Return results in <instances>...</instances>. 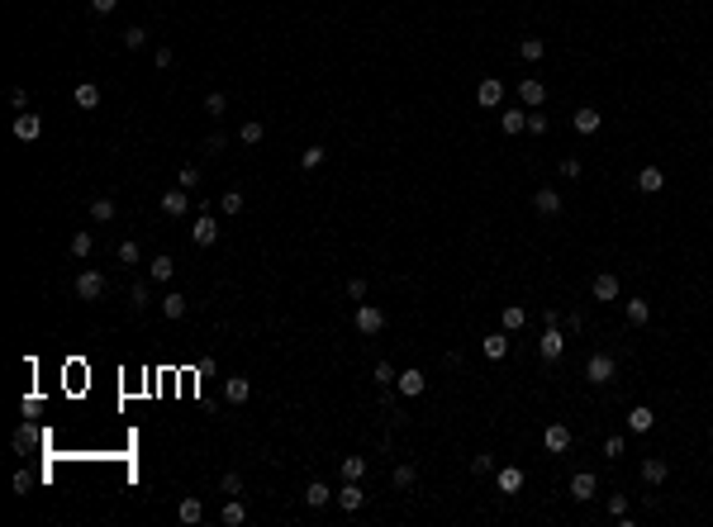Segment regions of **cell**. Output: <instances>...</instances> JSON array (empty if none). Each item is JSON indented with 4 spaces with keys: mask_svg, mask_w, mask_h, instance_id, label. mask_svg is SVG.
Listing matches in <instances>:
<instances>
[{
    "mask_svg": "<svg viewBox=\"0 0 713 527\" xmlns=\"http://www.w3.org/2000/svg\"><path fill=\"white\" fill-rule=\"evenodd\" d=\"M613 375H618V361H613L608 352H595V356L585 361V380H590V385H608Z\"/></svg>",
    "mask_w": 713,
    "mask_h": 527,
    "instance_id": "6da1fadb",
    "label": "cell"
},
{
    "mask_svg": "<svg viewBox=\"0 0 713 527\" xmlns=\"http://www.w3.org/2000/svg\"><path fill=\"white\" fill-rule=\"evenodd\" d=\"M352 323H357L362 338H376V333L385 328V309H376V304H357V318H352Z\"/></svg>",
    "mask_w": 713,
    "mask_h": 527,
    "instance_id": "7a4b0ae2",
    "label": "cell"
},
{
    "mask_svg": "<svg viewBox=\"0 0 713 527\" xmlns=\"http://www.w3.org/2000/svg\"><path fill=\"white\" fill-rule=\"evenodd\" d=\"M595 494H599V475H595V471H576V475H571V499H576V503H590Z\"/></svg>",
    "mask_w": 713,
    "mask_h": 527,
    "instance_id": "3957f363",
    "label": "cell"
},
{
    "mask_svg": "<svg viewBox=\"0 0 713 527\" xmlns=\"http://www.w3.org/2000/svg\"><path fill=\"white\" fill-rule=\"evenodd\" d=\"M395 390H399L404 399H419L423 390H428V375H423V370H414V366L399 370V375H395Z\"/></svg>",
    "mask_w": 713,
    "mask_h": 527,
    "instance_id": "277c9868",
    "label": "cell"
},
{
    "mask_svg": "<svg viewBox=\"0 0 713 527\" xmlns=\"http://www.w3.org/2000/svg\"><path fill=\"white\" fill-rule=\"evenodd\" d=\"M500 100H504V81L485 77L480 86H475V105H480V109H500Z\"/></svg>",
    "mask_w": 713,
    "mask_h": 527,
    "instance_id": "5b68a950",
    "label": "cell"
},
{
    "mask_svg": "<svg viewBox=\"0 0 713 527\" xmlns=\"http://www.w3.org/2000/svg\"><path fill=\"white\" fill-rule=\"evenodd\" d=\"M162 214H167V219H181V214H190V195H185L181 185H176V190H162Z\"/></svg>",
    "mask_w": 713,
    "mask_h": 527,
    "instance_id": "8992f818",
    "label": "cell"
},
{
    "mask_svg": "<svg viewBox=\"0 0 713 527\" xmlns=\"http://www.w3.org/2000/svg\"><path fill=\"white\" fill-rule=\"evenodd\" d=\"M105 294V276L100 271H81L77 276V299H100Z\"/></svg>",
    "mask_w": 713,
    "mask_h": 527,
    "instance_id": "52a82bcc",
    "label": "cell"
},
{
    "mask_svg": "<svg viewBox=\"0 0 713 527\" xmlns=\"http://www.w3.org/2000/svg\"><path fill=\"white\" fill-rule=\"evenodd\" d=\"M542 100H547V86H542V81H537V77H523V81H519V105L537 109V105H542Z\"/></svg>",
    "mask_w": 713,
    "mask_h": 527,
    "instance_id": "ba28073f",
    "label": "cell"
},
{
    "mask_svg": "<svg viewBox=\"0 0 713 527\" xmlns=\"http://www.w3.org/2000/svg\"><path fill=\"white\" fill-rule=\"evenodd\" d=\"M542 447L556 451V456H561V451H571V427H566V423H552V427L542 432Z\"/></svg>",
    "mask_w": 713,
    "mask_h": 527,
    "instance_id": "9c48e42d",
    "label": "cell"
},
{
    "mask_svg": "<svg viewBox=\"0 0 713 527\" xmlns=\"http://www.w3.org/2000/svg\"><path fill=\"white\" fill-rule=\"evenodd\" d=\"M190 237H195L200 247H210V242H219V223H214V214H200V219L190 223Z\"/></svg>",
    "mask_w": 713,
    "mask_h": 527,
    "instance_id": "30bf717a",
    "label": "cell"
},
{
    "mask_svg": "<svg viewBox=\"0 0 713 527\" xmlns=\"http://www.w3.org/2000/svg\"><path fill=\"white\" fill-rule=\"evenodd\" d=\"M532 210H537V214H547V219H552V214H561V190L542 185V190L532 195Z\"/></svg>",
    "mask_w": 713,
    "mask_h": 527,
    "instance_id": "8fae6325",
    "label": "cell"
},
{
    "mask_svg": "<svg viewBox=\"0 0 713 527\" xmlns=\"http://www.w3.org/2000/svg\"><path fill=\"white\" fill-rule=\"evenodd\" d=\"M247 395H252V380H247V375H229V380H224V399H229V404H247Z\"/></svg>",
    "mask_w": 713,
    "mask_h": 527,
    "instance_id": "7c38bea8",
    "label": "cell"
},
{
    "mask_svg": "<svg viewBox=\"0 0 713 527\" xmlns=\"http://www.w3.org/2000/svg\"><path fill=\"white\" fill-rule=\"evenodd\" d=\"M362 503H367V489H362L357 480H347L343 489H338V508H347V513H357Z\"/></svg>",
    "mask_w": 713,
    "mask_h": 527,
    "instance_id": "4fadbf2b",
    "label": "cell"
},
{
    "mask_svg": "<svg viewBox=\"0 0 713 527\" xmlns=\"http://www.w3.org/2000/svg\"><path fill=\"white\" fill-rule=\"evenodd\" d=\"M38 133H43V119L38 114H15V138L20 143H33Z\"/></svg>",
    "mask_w": 713,
    "mask_h": 527,
    "instance_id": "5bb4252c",
    "label": "cell"
},
{
    "mask_svg": "<svg viewBox=\"0 0 713 527\" xmlns=\"http://www.w3.org/2000/svg\"><path fill=\"white\" fill-rule=\"evenodd\" d=\"M590 294H595L599 304H613V299H618V276H608V271H604V276H595Z\"/></svg>",
    "mask_w": 713,
    "mask_h": 527,
    "instance_id": "9a60e30c",
    "label": "cell"
},
{
    "mask_svg": "<svg viewBox=\"0 0 713 527\" xmlns=\"http://www.w3.org/2000/svg\"><path fill=\"white\" fill-rule=\"evenodd\" d=\"M537 352H542V361H556V356L566 352V338H561V328H547V333H542V343H537Z\"/></svg>",
    "mask_w": 713,
    "mask_h": 527,
    "instance_id": "2e32d148",
    "label": "cell"
},
{
    "mask_svg": "<svg viewBox=\"0 0 713 527\" xmlns=\"http://www.w3.org/2000/svg\"><path fill=\"white\" fill-rule=\"evenodd\" d=\"M661 185H666V171H661V166H642V171H637V190H642V195H657Z\"/></svg>",
    "mask_w": 713,
    "mask_h": 527,
    "instance_id": "e0dca14e",
    "label": "cell"
},
{
    "mask_svg": "<svg viewBox=\"0 0 713 527\" xmlns=\"http://www.w3.org/2000/svg\"><path fill=\"white\" fill-rule=\"evenodd\" d=\"M652 427H657V414H652L647 404L628 409V432H652Z\"/></svg>",
    "mask_w": 713,
    "mask_h": 527,
    "instance_id": "ac0fdd59",
    "label": "cell"
},
{
    "mask_svg": "<svg viewBox=\"0 0 713 527\" xmlns=\"http://www.w3.org/2000/svg\"><path fill=\"white\" fill-rule=\"evenodd\" d=\"M500 129H504V133H523V129H528V114H523V105L500 109Z\"/></svg>",
    "mask_w": 713,
    "mask_h": 527,
    "instance_id": "d6986e66",
    "label": "cell"
},
{
    "mask_svg": "<svg viewBox=\"0 0 713 527\" xmlns=\"http://www.w3.org/2000/svg\"><path fill=\"white\" fill-rule=\"evenodd\" d=\"M176 518H181L185 527H195L200 518H205V503L195 499V494H185V499H181V508H176Z\"/></svg>",
    "mask_w": 713,
    "mask_h": 527,
    "instance_id": "ffe728a7",
    "label": "cell"
},
{
    "mask_svg": "<svg viewBox=\"0 0 713 527\" xmlns=\"http://www.w3.org/2000/svg\"><path fill=\"white\" fill-rule=\"evenodd\" d=\"M500 323H504V333H519V328L528 323V309H523V304H504Z\"/></svg>",
    "mask_w": 713,
    "mask_h": 527,
    "instance_id": "44dd1931",
    "label": "cell"
},
{
    "mask_svg": "<svg viewBox=\"0 0 713 527\" xmlns=\"http://www.w3.org/2000/svg\"><path fill=\"white\" fill-rule=\"evenodd\" d=\"M571 124H576V133H585V138H590V133H599V109H590V105L576 109V119H571Z\"/></svg>",
    "mask_w": 713,
    "mask_h": 527,
    "instance_id": "7402d4cb",
    "label": "cell"
},
{
    "mask_svg": "<svg viewBox=\"0 0 713 527\" xmlns=\"http://www.w3.org/2000/svg\"><path fill=\"white\" fill-rule=\"evenodd\" d=\"M328 499H333V489H328L323 480H309V485H305V503H309V508H323Z\"/></svg>",
    "mask_w": 713,
    "mask_h": 527,
    "instance_id": "603a6c76",
    "label": "cell"
},
{
    "mask_svg": "<svg viewBox=\"0 0 713 527\" xmlns=\"http://www.w3.org/2000/svg\"><path fill=\"white\" fill-rule=\"evenodd\" d=\"M219 523H224V527H243V523H247V508H243L238 499H229L224 508H219Z\"/></svg>",
    "mask_w": 713,
    "mask_h": 527,
    "instance_id": "cb8c5ba5",
    "label": "cell"
},
{
    "mask_svg": "<svg viewBox=\"0 0 713 527\" xmlns=\"http://www.w3.org/2000/svg\"><path fill=\"white\" fill-rule=\"evenodd\" d=\"M148 276H153V281H171V276H176V262H171L167 252H158V257L148 262Z\"/></svg>",
    "mask_w": 713,
    "mask_h": 527,
    "instance_id": "d4e9b609",
    "label": "cell"
},
{
    "mask_svg": "<svg viewBox=\"0 0 713 527\" xmlns=\"http://www.w3.org/2000/svg\"><path fill=\"white\" fill-rule=\"evenodd\" d=\"M666 475H670V466H666L661 456H647V461H642V480H647V485H661Z\"/></svg>",
    "mask_w": 713,
    "mask_h": 527,
    "instance_id": "484cf974",
    "label": "cell"
},
{
    "mask_svg": "<svg viewBox=\"0 0 713 527\" xmlns=\"http://www.w3.org/2000/svg\"><path fill=\"white\" fill-rule=\"evenodd\" d=\"M262 138H266V124H262V119H247V124L238 129V143H247V148H257Z\"/></svg>",
    "mask_w": 713,
    "mask_h": 527,
    "instance_id": "4316f807",
    "label": "cell"
},
{
    "mask_svg": "<svg viewBox=\"0 0 713 527\" xmlns=\"http://www.w3.org/2000/svg\"><path fill=\"white\" fill-rule=\"evenodd\" d=\"M623 314H628V323H633V328H642V323L652 318V304H647V299H628V304H623Z\"/></svg>",
    "mask_w": 713,
    "mask_h": 527,
    "instance_id": "83f0119b",
    "label": "cell"
},
{
    "mask_svg": "<svg viewBox=\"0 0 713 527\" xmlns=\"http://www.w3.org/2000/svg\"><path fill=\"white\" fill-rule=\"evenodd\" d=\"M485 356H490V361H504V356H509V333H490V338H485Z\"/></svg>",
    "mask_w": 713,
    "mask_h": 527,
    "instance_id": "f1b7e54d",
    "label": "cell"
},
{
    "mask_svg": "<svg viewBox=\"0 0 713 527\" xmlns=\"http://www.w3.org/2000/svg\"><path fill=\"white\" fill-rule=\"evenodd\" d=\"M114 214H119V210H114V200H109V195H95V200H91V219H95V223H109Z\"/></svg>",
    "mask_w": 713,
    "mask_h": 527,
    "instance_id": "f546056e",
    "label": "cell"
},
{
    "mask_svg": "<svg viewBox=\"0 0 713 527\" xmlns=\"http://www.w3.org/2000/svg\"><path fill=\"white\" fill-rule=\"evenodd\" d=\"M500 489H504V494H519V489H523V471H519V466H504V471H500Z\"/></svg>",
    "mask_w": 713,
    "mask_h": 527,
    "instance_id": "4dcf8cb0",
    "label": "cell"
},
{
    "mask_svg": "<svg viewBox=\"0 0 713 527\" xmlns=\"http://www.w3.org/2000/svg\"><path fill=\"white\" fill-rule=\"evenodd\" d=\"M542 53H547L542 38H519V57H523V62H542Z\"/></svg>",
    "mask_w": 713,
    "mask_h": 527,
    "instance_id": "1f68e13d",
    "label": "cell"
},
{
    "mask_svg": "<svg viewBox=\"0 0 713 527\" xmlns=\"http://www.w3.org/2000/svg\"><path fill=\"white\" fill-rule=\"evenodd\" d=\"M77 105H81V109H95V105H100V86L81 81V86H77Z\"/></svg>",
    "mask_w": 713,
    "mask_h": 527,
    "instance_id": "d6a6232c",
    "label": "cell"
},
{
    "mask_svg": "<svg viewBox=\"0 0 713 527\" xmlns=\"http://www.w3.org/2000/svg\"><path fill=\"white\" fill-rule=\"evenodd\" d=\"M185 309H190V304L181 299V290H171L167 299H162V314H167V318H185Z\"/></svg>",
    "mask_w": 713,
    "mask_h": 527,
    "instance_id": "836d02e7",
    "label": "cell"
},
{
    "mask_svg": "<svg viewBox=\"0 0 713 527\" xmlns=\"http://www.w3.org/2000/svg\"><path fill=\"white\" fill-rule=\"evenodd\" d=\"M91 252H95V237L86 233V228H81V233H72V257H91Z\"/></svg>",
    "mask_w": 713,
    "mask_h": 527,
    "instance_id": "e575fe53",
    "label": "cell"
},
{
    "mask_svg": "<svg viewBox=\"0 0 713 527\" xmlns=\"http://www.w3.org/2000/svg\"><path fill=\"white\" fill-rule=\"evenodd\" d=\"M395 375L399 370L390 366V361H376V366H371V380H376V385H395Z\"/></svg>",
    "mask_w": 713,
    "mask_h": 527,
    "instance_id": "d590c367",
    "label": "cell"
},
{
    "mask_svg": "<svg viewBox=\"0 0 713 527\" xmlns=\"http://www.w3.org/2000/svg\"><path fill=\"white\" fill-rule=\"evenodd\" d=\"M143 43H148V33H143V24L124 29V48H129V53H143Z\"/></svg>",
    "mask_w": 713,
    "mask_h": 527,
    "instance_id": "8d00e7d4",
    "label": "cell"
},
{
    "mask_svg": "<svg viewBox=\"0 0 713 527\" xmlns=\"http://www.w3.org/2000/svg\"><path fill=\"white\" fill-rule=\"evenodd\" d=\"M219 210H224V214H243V190H224V195H219Z\"/></svg>",
    "mask_w": 713,
    "mask_h": 527,
    "instance_id": "74e56055",
    "label": "cell"
},
{
    "mask_svg": "<svg viewBox=\"0 0 713 527\" xmlns=\"http://www.w3.org/2000/svg\"><path fill=\"white\" fill-rule=\"evenodd\" d=\"M367 475V456H347L343 461V480H362Z\"/></svg>",
    "mask_w": 713,
    "mask_h": 527,
    "instance_id": "f35d334b",
    "label": "cell"
},
{
    "mask_svg": "<svg viewBox=\"0 0 713 527\" xmlns=\"http://www.w3.org/2000/svg\"><path fill=\"white\" fill-rule=\"evenodd\" d=\"M224 109H229V95H224V91H210V95H205V114H214V119H219Z\"/></svg>",
    "mask_w": 713,
    "mask_h": 527,
    "instance_id": "ab89813d",
    "label": "cell"
},
{
    "mask_svg": "<svg viewBox=\"0 0 713 527\" xmlns=\"http://www.w3.org/2000/svg\"><path fill=\"white\" fill-rule=\"evenodd\" d=\"M114 257H119L124 266H138V257H143V252H138V242H119V247H114Z\"/></svg>",
    "mask_w": 713,
    "mask_h": 527,
    "instance_id": "60d3db41",
    "label": "cell"
},
{
    "mask_svg": "<svg viewBox=\"0 0 713 527\" xmlns=\"http://www.w3.org/2000/svg\"><path fill=\"white\" fill-rule=\"evenodd\" d=\"M323 152H328V148H319V143H314V148H305V152H300V166H305V171H314L319 162H323Z\"/></svg>",
    "mask_w": 713,
    "mask_h": 527,
    "instance_id": "b9f144b4",
    "label": "cell"
},
{
    "mask_svg": "<svg viewBox=\"0 0 713 527\" xmlns=\"http://www.w3.org/2000/svg\"><path fill=\"white\" fill-rule=\"evenodd\" d=\"M219 489H224V494H243V475H238V471H229L224 480H219Z\"/></svg>",
    "mask_w": 713,
    "mask_h": 527,
    "instance_id": "7bdbcfd3",
    "label": "cell"
},
{
    "mask_svg": "<svg viewBox=\"0 0 713 527\" xmlns=\"http://www.w3.org/2000/svg\"><path fill=\"white\" fill-rule=\"evenodd\" d=\"M347 299H357V304L367 299V281H362V276H352V281H347Z\"/></svg>",
    "mask_w": 713,
    "mask_h": 527,
    "instance_id": "ee69618b",
    "label": "cell"
},
{
    "mask_svg": "<svg viewBox=\"0 0 713 527\" xmlns=\"http://www.w3.org/2000/svg\"><path fill=\"white\" fill-rule=\"evenodd\" d=\"M495 471V456H471V475H490Z\"/></svg>",
    "mask_w": 713,
    "mask_h": 527,
    "instance_id": "f6af8a7d",
    "label": "cell"
},
{
    "mask_svg": "<svg viewBox=\"0 0 713 527\" xmlns=\"http://www.w3.org/2000/svg\"><path fill=\"white\" fill-rule=\"evenodd\" d=\"M200 185V166H181V190H195Z\"/></svg>",
    "mask_w": 713,
    "mask_h": 527,
    "instance_id": "bcb514c9",
    "label": "cell"
},
{
    "mask_svg": "<svg viewBox=\"0 0 713 527\" xmlns=\"http://www.w3.org/2000/svg\"><path fill=\"white\" fill-rule=\"evenodd\" d=\"M608 513L623 518V513H628V494H608Z\"/></svg>",
    "mask_w": 713,
    "mask_h": 527,
    "instance_id": "7dc6e473",
    "label": "cell"
},
{
    "mask_svg": "<svg viewBox=\"0 0 713 527\" xmlns=\"http://www.w3.org/2000/svg\"><path fill=\"white\" fill-rule=\"evenodd\" d=\"M395 485H399V489H409V485H414V466H395Z\"/></svg>",
    "mask_w": 713,
    "mask_h": 527,
    "instance_id": "c3c4849f",
    "label": "cell"
},
{
    "mask_svg": "<svg viewBox=\"0 0 713 527\" xmlns=\"http://www.w3.org/2000/svg\"><path fill=\"white\" fill-rule=\"evenodd\" d=\"M29 447H33V432H29V423H24V427L15 432V451H29Z\"/></svg>",
    "mask_w": 713,
    "mask_h": 527,
    "instance_id": "681fc988",
    "label": "cell"
},
{
    "mask_svg": "<svg viewBox=\"0 0 713 527\" xmlns=\"http://www.w3.org/2000/svg\"><path fill=\"white\" fill-rule=\"evenodd\" d=\"M133 304H138V309H143V304H153V290H148V285H143V281H138V285H133Z\"/></svg>",
    "mask_w": 713,
    "mask_h": 527,
    "instance_id": "f907efd6",
    "label": "cell"
},
{
    "mask_svg": "<svg viewBox=\"0 0 713 527\" xmlns=\"http://www.w3.org/2000/svg\"><path fill=\"white\" fill-rule=\"evenodd\" d=\"M604 456H608V461H618V456H623V437H608V442H604Z\"/></svg>",
    "mask_w": 713,
    "mask_h": 527,
    "instance_id": "816d5d0a",
    "label": "cell"
},
{
    "mask_svg": "<svg viewBox=\"0 0 713 527\" xmlns=\"http://www.w3.org/2000/svg\"><path fill=\"white\" fill-rule=\"evenodd\" d=\"M153 62H158L162 72H167V67H171V62H176V53H171V48H158V53H153Z\"/></svg>",
    "mask_w": 713,
    "mask_h": 527,
    "instance_id": "f5cc1de1",
    "label": "cell"
},
{
    "mask_svg": "<svg viewBox=\"0 0 713 527\" xmlns=\"http://www.w3.org/2000/svg\"><path fill=\"white\" fill-rule=\"evenodd\" d=\"M561 176H566V181H576V176H581V162L566 157V162H561Z\"/></svg>",
    "mask_w": 713,
    "mask_h": 527,
    "instance_id": "db71d44e",
    "label": "cell"
},
{
    "mask_svg": "<svg viewBox=\"0 0 713 527\" xmlns=\"http://www.w3.org/2000/svg\"><path fill=\"white\" fill-rule=\"evenodd\" d=\"M91 10H95V15H114V10H119V0H91Z\"/></svg>",
    "mask_w": 713,
    "mask_h": 527,
    "instance_id": "11a10c76",
    "label": "cell"
},
{
    "mask_svg": "<svg viewBox=\"0 0 713 527\" xmlns=\"http://www.w3.org/2000/svg\"><path fill=\"white\" fill-rule=\"evenodd\" d=\"M528 133H547V114H528Z\"/></svg>",
    "mask_w": 713,
    "mask_h": 527,
    "instance_id": "9f6ffc18",
    "label": "cell"
},
{
    "mask_svg": "<svg viewBox=\"0 0 713 527\" xmlns=\"http://www.w3.org/2000/svg\"><path fill=\"white\" fill-rule=\"evenodd\" d=\"M205 152H224V133H210L205 138Z\"/></svg>",
    "mask_w": 713,
    "mask_h": 527,
    "instance_id": "6f0895ef",
    "label": "cell"
},
{
    "mask_svg": "<svg viewBox=\"0 0 713 527\" xmlns=\"http://www.w3.org/2000/svg\"><path fill=\"white\" fill-rule=\"evenodd\" d=\"M15 489H20V494H29V489H33V480H29V471H20V475H15Z\"/></svg>",
    "mask_w": 713,
    "mask_h": 527,
    "instance_id": "680465c9",
    "label": "cell"
}]
</instances>
